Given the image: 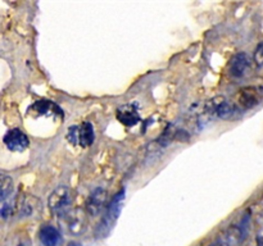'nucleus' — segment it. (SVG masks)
Listing matches in <instances>:
<instances>
[{
    "mask_svg": "<svg viewBox=\"0 0 263 246\" xmlns=\"http://www.w3.org/2000/svg\"><path fill=\"white\" fill-rule=\"evenodd\" d=\"M254 61L259 68H263V41L257 46L256 51H254Z\"/></svg>",
    "mask_w": 263,
    "mask_h": 246,
    "instance_id": "obj_15",
    "label": "nucleus"
},
{
    "mask_svg": "<svg viewBox=\"0 0 263 246\" xmlns=\"http://www.w3.org/2000/svg\"><path fill=\"white\" fill-rule=\"evenodd\" d=\"M263 89L258 86H247L238 92L236 104L241 109H252L261 102Z\"/></svg>",
    "mask_w": 263,
    "mask_h": 246,
    "instance_id": "obj_6",
    "label": "nucleus"
},
{
    "mask_svg": "<svg viewBox=\"0 0 263 246\" xmlns=\"http://www.w3.org/2000/svg\"><path fill=\"white\" fill-rule=\"evenodd\" d=\"M67 230L73 235H81L87 228V215L82 209H71L62 217Z\"/></svg>",
    "mask_w": 263,
    "mask_h": 246,
    "instance_id": "obj_5",
    "label": "nucleus"
},
{
    "mask_svg": "<svg viewBox=\"0 0 263 246\" xmlns=\"http://www.w3.org/2000/svg\"><path fill=\"white\" fill-rule=\"evenodd\" d=\"M39 238L44 246H58L61 243V232L54 225L45 224L39 231Z\"/></svg>",
    "mask_w": 263,
    "mask_h": 246,
    "instance_id": "obj_12",
    "label": "nucleus"
},
{
    "mask_svg": "<svg viewBox=\"0 0 263 246\" xmlns=\"http://www.w3.org/2000/svg\"><path fill=\"white\" fill-rule=\"evenodd\" d=\"M49 209L57 217H63L71 210L72 205V192L67 186H58L48 199Z\"/></svg>",
    "mask_w": 263,
    "mask_h": 246,
    "instance_id": "obj_2",
    "label": "nucleus"
},
{
    "mask_svg": "<svg viewBox=\"0 0 263 246\" xmlns=\"http://www.w3.org/2000/svg\"><path fill=\"white\" fill-rule=\"evenodd\" d=\"M3 141L10 151H23L30 146V140H28L27 135L18 128L8 131L3 137Z\"/></svg>",
    "mask_w": 263,
    "mask_h": 246,
    "instance_id": "obj_7",
    "label": "nucleus"
},
{
    "mask_svg": "<svg viewBox=\"0 0 263 246\" xmlns=\"http://www.w3.org/2000/svg\"><path fill=\"white\" fill-rule=\"evenodd\" d=\"M67 138L71 144L79 145L81 148H87V146L94 142V127L90 122H82L80 125L72 126V127L68 128Z\"/></svg>",
    "mask_w": 263,
    "mask_h": 246,
    "instance_id": "obj_3",
    "label": "nucleus"
},
{
    "mask_svg": "<svg viewBox=\"0 0 263 246\" xmlns=\"http://www.w3.org/2000/svg\"><path fill=\"white\" fill-rule=\"evenodd\" d=\"M123 200H125V190L122 189L115 195L110 204L107 207V210H105L104 215H103L102 220H100L99 225L97 228V232H95L98 237H105L109 233V231L112 230L113 224L118 219V215H120L121 209H122Z\"/></svg>",
    "mask_w": 263,
    "mask_h": 246,
    "instance_id": "obj_1",
    "label": "nucleus"
},
{
    "mask_svg": "<svg viewBox=\"0 0 263 246\" xmlns=\"http://www.w3.org/2000/svg\"><path fill=\"white\" fill-rule=\"evenodd\" d=\"M236 113V105L229 102L225 97H215L211 101H208L204 107V114L210 118H222L229 119L234 117Z\"/></svg>",
    "mask_w": 263,
    "mask_h": 246,
    "instance_id": "obj_4",
    "label": "nucleus"
},
{
    "mask_svg": "<svg viewBox=\"0 0 263 246\" xmlns=\"http://www.w3.org/2000/svg\"><path fill=\"white\" fill-rule=\"evenodd\" d=\"M257 246H263V235H258L257 237Z\"/></svg>",
    "mask_w": 263,
    "mask_h": 246,
    "instance_id": "obj_16",
    "label": "nucleus"
},
{
    "mask_svg": "<svg viewBox=\"0 0 263 246\" xmlns=\"http://www.w3.org/2000/svg\"><path fill=\"white\" fill-rule=\"evenodd\" d=\"M28 112L33 114L35 117H41V115H59L62 114L61 108L53 101H48V100H40V101L33 102L31 105Z\"/></svg>",
    "mask_w": 263,
    "mask_h": 246,
    "instance_id": "obj_11",
    "label": "nucleus"
},
{
    "mask_svg": "<svg viewBox=\"0 0 263 246\" xmlns=\"http://www.w3.org/2000/svg\"><path fill=\"white\" fill-rule=\"evenodd\" d=\"M251 68V60L246 53H239L234 55L229 61L228 72L233 78H241L248 73Z\"/></svg>",
    "mask_w": 263,
    "mask_h": 246,
    "instance_id": "obj_8",
    "label": "nucleus"
},
{
    "mask_svg": "<svg viewBox=\"0 0 263 246\" xmlns=\"http://www.w3.org/2000/svg\"><path fill=\"white\" fill-rule=\"evenodd\" d=\"M116 115H117V119L122 125L127 126V127H134V126H136L141 120L140 114L138 112V107L135 104L122 105L117 110Z\"/></svg>",
    "mask_w": 263,
    "mask_h": 246,
    "instance_id": "obj_10",
    "label": "nucleus"
},
{
    "mask_svg": "<svg viewBox=\"0 0 263 246\" xmlns=\"http://www.w3.org/2000/svg\"><path fill=\"white\" fill-rule=\"evenodd\" d=\"M215 246H231L230 245V243H229L228 242V241H220V242H218V243H216V245Z\"/></svg>",
    "mask_w": 263,
    "mask_h": 246,
    "instance_id": "obj_17",
    "label": "nucleus"
},
{
    "mask_svg": "<svg viewBox=\"0 0 263 246\" xmlns=\"http://www.w3.org/2000/svg\"><path fill=\"white\" fill-rule=\"evenodd\" d=\"M13 189H14V183H13L12 177L0 173V202L4 201L12 195Z\"/></svg>",
    "mask_w": 263,
    "mask_h": 246,
    "instance_id": "obj_14",
    "label": "nucleus"
},
{
    "mask_svg": "<svg viewBox=\"0 0 263 246\" xmlns=\"http://www.w3.org/2000/svg\"><path fill=\"white\" fill-rule=\"evenodd\" d=\"M108 194L104 189H97L91 192L86 202V209L87 213L92 217H97L100 214L103 209L107 205Z\"/></svg>",
    "mask_w": 263,
    "mask_h": 246,
    "instance_id": "obj_9",
    "label": "nucleus"
},
{
    "mask_svg": "<svg viewBox=\"0 0 263 246\" xmlns=\"http://www.w3.org/2000/svg\"><path fill=\"white\" fill-rule=\"evenodd\" d=\"M40 209V200L36 199L35 196H27L22 202H21V214L23 217H31L35 214V212Z\"/></svg>",
    "mask_w": 263,
    "mask_h": 246,
    "instance_id": "obj_13",
    "label": "nucleus"
}]
</instances>
